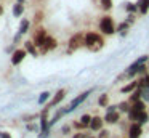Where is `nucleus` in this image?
<instances>
[{"label":"nucleus","mask_w":149,"mask_h":138,"mask_svg":"<svg viewBox=\"0 0 149 138\" xmlns=\"http://www.w3.org/2000/svg\"><path fill=\"white\" fill-rule=\"evenodd\" d=\"M85 47L90 51H100L104 47V39L98 32H87L85 34Z\"/></svg>","instance_id":"obj_1"},{"label":"nucleus","mask_w":149,"mask_h":138,"mask_svg":"<svg viewBox=\"0 0 149 138\" xmlns=\"http://www.w3.org/2000/svg\"><path fill=\"white\" fill-rule=\"evenodd\" d=\"M100 31L103 35H112L117 32V26L114 24V19L112 16L106 15L100 19Z\"/></svg>","instance_id":"obj_2"},{"label":"nucleus","mask_w":149,"mask_h":138,"mask_svg":"<svg viewBox=\"0 0 149 138\" xmlns=\"http://www.w3.org/2000/svg\"><path fill=\"white\" fill-rule=\"evenodd\" d=\"M127 119H128V122L132 124V122H136V124L139 125H146L149 122V114L148 111H135V109H130V112L127 114Z\"/></svg>","instance_id":"obj_3"},{"label":"nucleus","mask_w":149,"mask_h":138,"mask_svg":"<svg viewBox=\"0 0 149 138\" xmlns=\"http://www.w3.org/2000/svg\"><path fill=\"white\" fill-rule=\"evenodd\" d=\"M48 108H43V111L40 112V135L39 138H48L50 135V120H48Z\"/></svg>","instance_id":"obj_4"},{"label":"nucleus","mask_w":149,"mask_h":138,"mask_svg":"<svg viewBox=\"0 0 149 138\" xmlns=\"http://www.w3.org/2000/svg\"><path fill=\"white\" fill-rule=\"evenodd\" d=\"M91 93H93V88H88V90H85V92H82L80 95L75 96V98L72 99L71 103H69V106H68V114H71V112H72V111H75V109H77L80 104H84L85 99H87L88 96L91 95Z\"/></svg>","instance_id":"obj_5"},{"label":"nucleus","mask_w":149,"mask_h":138,"mask_svg":"<svg viewBox=\"0 0 149 138\" xmlns=\"http://www.w3.org/2000/svg\"><path fill=\"white\" fill-rule=\"evenodd\" d=\"M68 47H69V51H74V50H79L80 47H85V34L75 32V34L69 39Z\"/></svg>","instance_id":"obj_6"},{"label":"nucleus","mask_w":149,"mask_h":138,"mask_svg":"<svg viewBox=\"0 0 149 138\" xmlns=\"http://www.w3.org/2000/svg\"><path fill=\"white\" fill-rule=\"evenodd\" d=\"M143 135V125L136 124V122H132L127 128V137L128 138H141Z\"/></svg>","instance_id":"obj_7"},{"label":"nucleus","mask_w":149,"mask_h":138,"mask_svg":"<svg viewBox=\"0 0 149 138\" xmlns=\"http://www.w3.org/2000/svg\"><path fill=\"white\" fill-rule=\"evenodd\" d=\"M47 37H48V34H47L45 29H42V27L37 29V32L34 34V45L39 47V48H42L43 43H45V40H47Z\"/></svg>","instance_id":"obj_8"},{"label":"nucleus","mask_w":149,"mask_h":138,"mask_svg":"<svg viewBox=\"0 0 149 138\" xmlns=\"http://www.w3.org/2000/svg\"><path fill=\"white\" fill-rule=\"evenodd\" d=\"M122 120V112L120 111H114V112H106L104 114V122L109 125H114V124H119Z\"/></svg>","instance_id":"obj_9"},{"label":"nucleus","mask_w":149,"mask_h":138,"mask_svg":"<svg viewBox=\"0 0 149 138\" xmlns=\"http://www.w3.org/2000/svg\"><path fill=\"white\" fill-rule=\"evenodd\" d=\"M64 98H66V90H64V88H59L58 92L55 93V96L52 98V101L47 103V108H48V109H50V108H55V106H58Z\"/></svg>","instance_id":"obj_10"},{"label":"nucleus","mask_w":149,"mask_h":138,"mask_svg":"<svg viewBox=\"0 0 149 138\" xmlns=\"http://www.w3.org/2000/svg\"><path fill=\"white\" fill-rule=\"evenodd\" d=\"M104 124H106V122H104V117H101V116H93L88 128H90L91 132H100V130H103Z\"/></svg>","instance_id":"obj_11"},{"label":"nucleus","mask_w":149,"mask_h":138,"mask_svg":"<svg viewBox=\"0 0 149 138\" xmlns=\"http://www.w3.org/2000/svg\"><path fill=\"white\" fill-rule=\"evenodd\" d=\"M136 88H138V80L133 79V80H128V82L120 88V93H123V95H130V93H133Z\"/></svg>","instance_id":"obj_12"},{"label":"nucleus","mask_w":149,"mask_h":138,"mask_svg":"<svg viewBox=\"0 0 149 138\" xmlns=\"http://www.w3.org/2000/svg\"><path fill=\"white\" fill-rule=\"evenodd\" d=\"M26 55H27V51L24 50V48H19V50H16L13 55H11V64H13V66H18V64H19L21 61L26 58Z\"/></svg>","instance_id":"obj_13"},{"label":"nucleus","mask_w":149,"mask_h":138,"mask_svg":"<svg viewBox=\"0 0 149 138\" xmlns=\"http://www.w3.org/2000/svg\"><path fill=\"white\" fill-rule=\"evenodd\" d=\"M58 47V42H56V39L55 37H47V40H45V43H43V47H42V53H47V51H50V50H55V48Z\"/></svg>","instance_id":"obj_14"},{"label":"nucleus","mask_w":149,"mask_h":138,"mask_svg":"<svg viewBox=\"0 0 149 138\" xmlns=\"http://www.w3.org/2000/svg\"><path fill=\"white\" fill-rule=\"evenodd\" d=\"M130 22H127V21H122V22H119L117 24V32H119V35L120 37H125L127 34H128V31H130Z\"/></svg>","instance_id":"obj_15"},{"label":"nucleus","mask_w":149,"mask_h":138,"mask_svg":"<svg viewBox=\"0 0 149 138\" xmlns=\"http://www.w3.org/2000/svg\"><path fill=\"white\" fill-rule=\"evenodd\" d=\"M117 109H119L122 114H128L130 112V109H132V103L127 99V101H120L119 104H117Z\"/></svg>","instance_id":"obj_16"},{"label":"nucleus","mask_w":149,"mask_h":138,"mask_svg":"<svg viewBox=\"0 0 149 138\" xmlns=\"http://www.w3.org/2000/svg\"><path fill=\"white\" fill-rule=\"evenodd\" d=\"M98 106H100V108H104V109L109 106V95H107V93H101V95L98 96Z\"/></svg>","instance_id":"obj_17"},{"label":"nucleus","mask_w":149,"mask_h":138,"mask_svg":"<svg viewBox=\"0 0 149 138\" xmlns=\"http://www.w3.org/2000/svg\"><path fill=\"white\" fill-rule=\"evenodd\" d=\"M24 50L27 51V53H31L32 56H37V47L34 45V42H24Z\"/></svg>","instance_id":"obj_18"},{"label":"nucleus","mask_w":149,"mask_h":138,"mask_svg":"<svg viewBox=\"0 0 149 138\" xmlns=\"http://www.w3.org/2000/svg\"><path fill=\"white\" fill-rule=\"evenodd\" d=\"M136 5L139 8V13H143V15H146L149 11V0H138Z\"/></svg>","instance_id":"obj_19"},{"label":"nucleus","mask_w":149,"mask_h":138,"mask_svg":"<svg viewBox=\"0 0 149 138\" xmlns=\"http://www.w3.org/2000/svg\"><path fill=\"white\" fill-rule=\"evenodd\" d=\"M139 99H141V88H136L133 93H130L128 101L132 103V104H133V103H136V101H139Z\"/></svg>","instance_id":"obj_20"},{"label":"nucleus","mask_w":149,"mask_h":138,"mask_svg":"<svg viewBox=\"0 0 149 138\" xmlns=\"http://www.w3.org/2000/svg\"><path fill=\"white\" fill-rule=\"evenodd\" d=\"M50 96H52V93H50V92H42V93H40V96H39V99H37V103H39L40 106L47 104V101L50 99Z\"/></svg>","instance_id":"obj_21"},{"label":"nucleus","mask_w":149,"mask_h":138,"mask_svg":"<svg viewBox=\"0 0 149 138\" xmlns=\"http://www.w3.org/2000/svg\"><path fill=\"white\" fill-rule=\"evenodd\" d=\"M146 104H148L146 101H143V99H139V101L133 103V104H132V108L135 109V111H146Z\"/></svg>","instance_id":"obj_22"},{"label":"nucleus","mask_w":149,"mask_h":138,"mask_svg":"<svg viewBox=\"0 0 149 138\" xmlns=\"http://www.w3.org/2000/svg\"><path fill=\"white\" fill-rule=\"evenodd\" d=\"M125 10H127V13H133V15H135L136 11H138V5H136V3H132V2H127L125 3Z\"/></svg>","instance_id":"obj_23"},{"label":"nucleus","mask_w":149,"mask_h":138,"mask_svg":"<svg viewBox=\"0 0 149 138\" xmlns=\"http://www.w3.org/2000/svg\"><path fill=\"white\" fill-rule=\"evenodd\" d=\"M29 24H31V22L27 21V19H23V21H21V24H19V34L21 35L26 34V32L29 31Z\"/></svg>","instance_id":"obj_24"},{"label":"nucleus","mask_w":149,"mask_h":138,"mask_svg":"<svg viewBox=\"0 0 149 138\" xmlns=\"http://www.w3.org/2000/svg\"><path fill=\"white\" fill-rule=\"evenodd\" d=\"M23 11H24V6H23V3H19V2H18L16 5L13 6V15L18 18V16H21V15H23Z\"/></svg>","instance_id":"obj_25"},{"label":"nucleus","mask_w":149,"mask_h":138,"mask_svg":"<svg viewBox=\"0 0 149 138\" xmlns=\"http://www.w3.org/2000/svg\"><path fill=\"white\" fill-rule=\"evenodd\" d=\"M143 87H149V74L138 79V88H143Z\"/></svg>","instance_id":"obj_26"},{"label":"nucleus","mask_w":149,"mask_h":138,"mask_svg":"<svg viewBox=\"0 0 149 138\" xmlns=\"http://www.w3.org/2000/svg\"><path fill=\"white\" fill-rule=\"evenodd\" d=\"M91 117H93V116H90V114H82L79 120H80V122H82V124H84V125H87V127H90Z\"/></svg>","instance_id":"obj_27"},{"label":"nucleus","mask_w":149,"mask_h":138,"mask_svg":"<svg viewBox=\"0 0 149 138\" xmlns=\"http://www.w3.org/2000/svg\"><path fill=\"white\" fill-rule=\"evenodd\" d=\"M141 99L149 103V87H143L141 88Z\"/></svg>","instance_id":"obj_28"},{"label":"nucleus","mask_w":149,"mask_h":138,"mask_svg":"<svg viewBox=\"0 0 149 138\" xmlns=\"http://www.w3.org/2000/svg\"><path fill=\"white\" fill-rule=\"evenodd\" d=\"M72 127H74L75 130H79V132H84V130H87V128H88L87 125H84L80 120H75L74 124H72Z\"/></svg>","instance_id":"obj_29"},{"label":"nucleus","mask_w":149,"mask_h":138,"mask_svg":"<svg viewBox=\"0 0 149 138\" xmlns=\"http://www.w3.org/2000/svg\"><path fill=\"white\" fill-rule=\"evenodd\" d=\"M100 2H101V6H103L106 11H109V10L114 6V5H112V0H100Z\"/></svg>","instance_id":"obj_30"},{"label":"nucleus","mask_w":149,"mask_h":138,"mask_svg":"<svg viewBox=\"0 0 149 138\" xmlns=\"http://www.w3.org/2000/svg\"><path fill=\"white\" fill-rule=\"evenodd\" d=\"M109 137H111V132L109 130H104V128H103V130L98 132V137L96 138H109Z\"/></svg>","instance_id":"obj_31"},{"label":"nucleus","mask_w":149,"mask_h":138,"mask_svg":"<svg viewBox=\"0 0 149 138\" xmlns=\"http://www.w3.org/2000/svg\"><path fill=\"white\" fill-rule=\"evenodd\" d=\"M71 130H72V125H69V124H66V125H63V127H61V133L63 135H69V133H71Z\"/></svg>","instance_id":"obj_32"},{"label":"nucleus","mask_w":149,"mask_h":138,"mask_svg":"<svg viewBox=\"0 0 149 138\" xmlns=\"http://www.w3.org/2000/svg\"><path fill=\"white\" fill-rule=\"evenodd\" d=\"M88 133H85V132H77V133L72 135V138H87Z\"/></svg>","instance_id":"obj_33"},{"label":"nucleus","mask_w":149,"mask_h":138,"mask_svg":"<svg viewBox=\"0 0 149 138\" xmlns=\"http://www.w3.org/2000/svg\"><path fill=\"white\" fill-rule=\"evenodd\" d=\"M125 21L130 22V24H133V22H135V15H133V13H128V15H127V18H125Z\"/></svg>","instance_id":"obj_34"},{"label":"nucleus","mask_w":149,"mask_h":138,"mask_svg":"<svg viewBox=\"0 0 149 138\" xmlns=\"http://www.w3.org/2000/svg\"><path fill=\"white\" fill-rule=\"evenodd\" d=\"M114 111H119V109H117V104H109L106 108V112H114Z\"/></svg>","instance_id":"obj_35"},{"label":"nucleus","mask_w":149,"mask_h":138,"mask_svg":"<svg viewBox=\"0 0 149 138\" xmlns=\"http://www.w3.org/2000/svg\"><path fill=\"white\" fill-rule=\"evenodd\" d=\"M27 130H29V132H37V130H39V127H37L36 124H27Z\"/></svg>","instance_id":"obj_36"},{"label":"nucleus","mask_w":149,"mask_h":138,"mask_svg":"<svg viewBox=\"0 0 149 138\" xmlns=\"http://www.w3.org/2000/svg\"><path fill=\"white\" fill-rule=\"evenodd\" d=\"M0 138H11V135L7 132H0Z\"/></svg>","instance_id":"obj_37"},{"label":"nucleus","mask_w":149,"mask_h":138,"mask_svg":"<svg viewBox=\"0 0 149 138\" xmlns=\"http://www.w3.org/2000/svg\"><path fill=\"white\" fill-rule=\"evenodd\" d=\"M2 13H3V8H2V5H0V15H2Z\"/></svg>","instance_id":"obj_38"},{"label":"nucleus","mask_w":149,"mask_h":138,"mask_svg":"<svg viewBox=\"0 0 149 138\" xmlns=\"http://www.w3.org/2000/svg\"><path fill=\"white\" fill-rule=\"evenodd\" d=\"M87 138H96V137H93V135H88V137Z\"/></svg>","instance_id":"obj_39"},{"label":"nucleus","mask_w":149,"mask_h":138,"mask_svg":"<svg viewBox=\"0 0 149 138\" xmlns=\"http://www.w3.org/2000/svg\"><path fill=\"white\" fill-rule=\"evenodd\" d=\"M18 2H19V3H23V2H24V0H18Z\"/></svg>","instance_id":"obj_40"}]
</instances>
